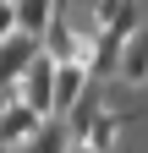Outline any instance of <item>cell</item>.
I'll use <instances>...</instances> for the list:
<instances>
[{
  "instance_id": "obj_1",
  "label": "cell",
  "mask_w": 148,
  "mask_h": 153,
  "mask_svg": "<svg viewBox=\"0 0 148 153\" xmlns=\"http://www.w3.org/2000/svg\"><path fill=\"white\" fill-rule=\"evenodd\" d=\"M49 99H55V60L39 55V60L22 71V104H28L33 115H44V120H49Z\"/></svg>"
},
{
  "instance_id": "obj_2",
  "label": "cell",
  "mask_w": 148,
  "mask_h": 153,
  "mask_svg": "<svg viewBox=\"0 0 148 153\" xmlns=\"http://www.w3.org/2000/svg\"><path fill=\"white\" fill-rule=\"evenodd\" d=\"M88 66H55V99H49V120H66L71 109H77V99L88 93Z\"/></svg>"
},
{
  "instance_id": "obj_3",
  "label": "cell",
  "mask_w": 148,
  "mask_h": 153,
  "mask_svg": "<svg viewBox=\"0 0 148 153\" xmlns=\"http://www.w3.org/2000/svg\"><path fill=\"white\" fill-rule=\"evenodd\" d=\"M39 126H44V115H33L28 104H6L0 109V142L6 148H28L39 137Z\"/></svg>"
},
{
  "instance_id": "obj_4",
  "label": "cell",
  "mask_w": 148,
  "mask_h": 153,
  "mask_svg": "<svg viewBox=\"0 0 148 153\" xmlns=\"http://www.w3.org/2000/svg\"><path fill=\"white\" fill-rule=\"evenodd\" d=\"M93 16H99V27L115 33V38H137V22H143L137 0H93Z\"/></svg>"
},
{
  "instance_id": "obj_5",
  "label": "cell",
  "mask_w": 148,
  "mask_h": 153,
  "mask_svg": "<svg viewBox=\"0 0 148 153\" xmlns=\"http://www.w3.org/2000/svg\"><path fill=\"white\" fill-rule=\"evenodd\" d=\"M121 49H126V38H115V33H93V38H88V76H93V82H99V76H110V71H121Z\"/></svg>"
},
{
  "instance_id": "obj_6",
  "label": "cell",
  "mask_w": 148,
  "mask_h": 153,
  "mask_svg": "<svg viewBox=\"0 0 148 153\" xmlns=\"http://www.w3.org/2000/svg\"><path fill=\"white\" fill-rule=\"evenodd\" d=\"M11 6H16V33L39 38V44H44V33H49V22L61 16V6H55V0H11Z\"/></svg>"
},
{
  "instance_id": "obj_7",
  "label": "cell",
  "mask_w": 148,
  "mask_h": 153,
  "mask_svg": "<svg viewBox=\"0 0 148 153\" xmlns=\"http://www.w3.org/2000/svg\"><path fill=\"white\" fill-rule=\"evenodd\" d=\"M66 148H71V126H66V120H44L39 137H33L22 153H66Z\"/></svg>"
},
{
  "instance_id": "obj_8",
  "label": "cell",
  "mask_w": 148,
  "mask_h": 153,
  "mask_svg": "<svg viewBox=\"0 0 148 153\" xmlns=\"http://www.w3.org/2000/svg\"><path fill=\"white\" fill-rule=\"evenodd\" d=\"M121 76H126V82H143V76H148V33L126 38V49H121Z\"/></svg>"
},
{
  "instance_id": "obj_9",
  "label": "cell",
  "mask_w": 148,
  "mask_h": 153,
  "mask_svg": "<svg viewBox=\"0 0 148 153\" xmlns=\"http://www.w3.org/2000/svg\"><path fill=\"white\" fill-rule=\"evenodd\" d=\"M115 137H121V115H115V109H104L99 120H93V131H88L82 142L93 148V153H110V148H115Z\"/></svg>"
},
{
  "instance_id": "obj_10",
  "label": "cell",
  "mask_w": 148,
  "mask_h": 153,
  "mask_svg": "<svg viewBox=\"0 0 148 153\" xmlns=\"http://www.w3.org/2000/svg\"><path fill=\"white\" fill-rule=\"evenodd\" d=\"M11 33H16V6H11V0H0V44H6Z\"/></svg>"
},
{
  "instance_id": "obj_11",
  "label": "cell",
  "mask_w": 148,
  "mask_h": 153,
  "mask_svg": "<svg viewBox=\"0 0 148 153\" xmlns=\"http://www.w3.org/2000/svg\"><path fill=\"white\" fill-rule=\"evenodd\" d=\"M66 153H93V148H88V142H71V148H66Z\"/></svg>"
}]
</instances>
